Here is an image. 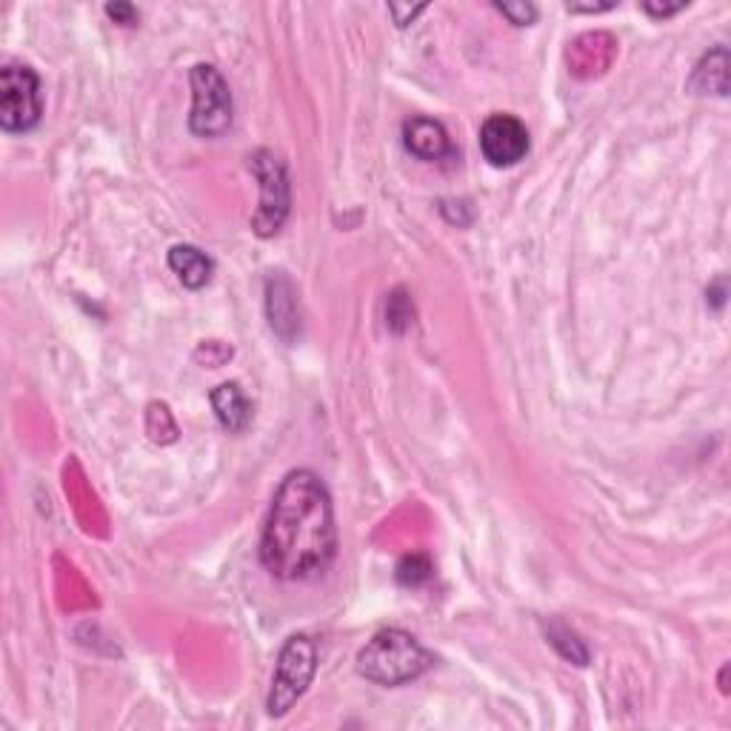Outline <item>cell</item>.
<instances>
[{"label":"cell","mask_w":731,"mask_h":731,"mask_svg":"<svg viewBox=\"0 0 731 731\" xmlns=\"http://www.w3.org/2000/svg\"><path fill=\"white\" fill-rule=\"evenodd\" d=\"M412 318H414V309L412 304H409L406 292L398 289L392 297H389L386 304V324L392 326L394 331H403L409 324H412Z\"/></svg>","instance_id":"2e32d148"},{"label":"cell","mask_w":731,"mask_h":731,"mask_svg":"<svg viewBox=\"0 0 731 731\" xmlns=\"http://www.w3.org/2000/svg\"><path fill=\"white\" fill-rule=\"evenodd\" d=\"M614 52V41L603 32H592V35H583L574 41V46L569 49V63H572V72L580 77H592L601 75L608 66Z\"/></svg>","instance_id":"30bf717a"},{"label":"cell","mask_w":731,"mask_h":731,"mask_svg":"<svg viewBox=\"0 0 731 731\" xmlns=\"http://www.w3.org/2000/svg\"><path fill=\"white\" fill-rule=\"evenodd\" d=\"M686 7V0H675V3H660V0H646L643 9L651 14V18H669V14L680 12Z\"/></svg>","instance_id":"d6986e66"},{"label":"cell","mask_w":731,"mask_h":731,"mask_svg":"<svg viewBox=\"0 0 731 731\" xmlns=\"http://www.w3.org/2000/svg\"><path fill=\"white\" fill-rule=\"evenodd\" d=\"M266 315H269L272 329L284 340L295 338L300 326V309H297V292L286 275L269 277L266 284Z\"/></svg>","instance_id":"9c48e42d"},{"label":"cell","mask_w":731,"mask_h":731,"mask_svg":"<svg viewBox=\"0 0 731 731\" xmlns=\"http://www.w3.org/2000/svg\"><path fill=\"white\" fill-rule=\"evenodd\" d=\"M612 7V0L608 3H569V12H606Z\"/></svg>","instance_id":"44dd1931"},{"label":"cell","mask_w":731,"mask_h":731,"mask_svg":"<svg viewBox=\"0 0 731 731\" xmlns=\"http://www.w3.org/2000/svg\"><path fill=\"white\" fill-rule=\"evenodd\" d=\"M315 671H318V643L309 635L289 637L277 657L269 700H266L272 718H284L286 711H292V706L306 695L315 680Z\"/></svg>","instance_id":"3957f363"},{"label":"cell","mask_w":731,"mask_h":731,"mask_svg":"<svg viewBox=\"0 0 731 731\" xmlns=\"http://www.w3.org/2000/svg\"><path fill=\"white\" fill-rule=\"evenodd\" d=\"M432 655L403 628H383L358 655V675L378 686L412 684L432 666Z\"/></svg>","instance_id":"7a4b0ae2"},{"label":"cell","mask_w":731,"mask_h":731,"mask_svg":"<svg viewBox=\"0 0 731 731\" xmlns=\"http://www.w3.org/2000/svg\"><path fill=\"white\" fill-rule=\"evenodd\" d=\"M169 269L178 275V280L187 289H203V286L212 280L214 263L206 252H201L198 246H189V243H180V246L169 248Z\"/></svg>","instance_id":"8fae6325"},{"label":"cell","mask_w":731,"mask_h":731,"mask_svg":"<svg viewBox=\"0 0 731 731\" xmlns=\"http://www.w3.org/2000/svg\"><path fill=\"white\" fill-rule=\"evenodd\" d=\"M432 578V560L426 554H406L398 563V580L403 586H423Z\"/></svg>","instance_id":"9a60e30c"},{"label":"cell","mask_w":731,"mask_h":731,"mask_svg":"<svg viewBox=\"0 0 731 731\" xmlns=\"http://www.w3.org/2000/svg\"><path fill=\"white\" fill-rule=\"evenodd\" d=\"M248 169L261 180V206L252 218V229H255V235L272 237L280 232V226L289 218L292 198L286 163L269 149H257L255 155H248Z\"/></svg>","instance_id":"5b68a950"},{"label":"cell","mask_w":731,"mask_h":731,"mask_svg":"<svg viewBox=\"0 0 731 731\" xmlns=\"http://www.w3.org/2000/svg\"><path fill=\"white\" fill-rule=\"evenodd\" d=\"M403 144L414 158L421 160H443L455 155L448 131L443 129L441 120L432 118H409L403 124Z\"/></svg>","instance_id":"ba28073f"},{"label":"cell","mask_w":731,"mask_h":731,"mask_svg":"<svg viewBox=\"0 0 731 731\" xmlns=\"http://www.w3.org/2000/svg\"><path fill=\"white\" fill-rule=\"evenodd\" d=\"M41 77L27 63H7L0 70V126L7 131H29L41 124Z\"/></svg>","instance_id":"8992f818"},{"label":"cell","mask_w":731,"mask_h":731,"mask_svg":"<svg viewBox=\"0 0 731 731\" xmlns=\"http://www.w3.org/2000/svg\"><path fill=\"white\" fill-rule=\"evenodd\" d=\"M212 406L214 414H218V421L226 432H243L252 421V406H248L246 394L237 383H223L212 392Z\"/></svg>","instance_id":"4fadbf2b"},{"label":"cell","mask_w":731,"mask_h":731,"mask_svg":"<svg viewBox=\"0 0 731 731\" xmlns=\"http://www.w3.org/2000/svg\"><path fill=\"white\" fill-rule=\"evenodd\" d=\"M495 9L500 14H506L515 27H531L534 18H538V9L531 7V3H495Z\"/></svg>","instance_id":"e0dca14e"},{"label":"cell","mask_w":731,"mask_h":731,"mask_svg":"<svg viewBox=\"0 0 731 731\" xmlns=\"http://www.w3.org/2000/svg\"><path fill=\"white\" fill-rule=\"evenodd\" d=\"M480 152L491 166H515L529 152V131L515 115H491L480 129Z\"/></svg>","instance_id":"52a82bcc"},{"label":"cell","mask_w":731,"mask_h":731,"mask_svg":"<svg viewBox=\"0 0 731 731\" xmlns=\"http://www.w3.org/2000/svg\"><path fill=\"white\" fill-rule=\"evenodd\" d=\"M192 81V115H189V129L198 138H221L232 126L235 104L232 92L223 75L212 63H198L189 75Z\"/></svg>","instance_id":"277c9868"},{"label":"cell","mask_w":731,"mask_h":731,"mask_svg":"<svg viewBox=\"0 0 731 731\" xmlns=\"http://www.w3.org/2000/svg\"><path fill=\"white\" fill-rule=\"evenodd\" d=\"M549 643H552L554 649L566 657V660L578 663V666H586L589 663V651L586 646H583V640L574 635L572 628L563 626V623H552V626H549Z\"/></svg>","instance_id":"5bb4252c"},{"label":"cell","mask_w":731,"mask_h":731,"mask_svg":"<svg viewBox=\"0 0 731 731\" xmlns=\"http://www.w3.org/2000/svg\"><path fill=\"white\" fill-rule=\"evenodd\" d=\"M423 3L421 7H398V3H392V7H389V12L394 14V23H398V27H409V23L414 21V18H417V14L423 12Z\"/></svg>","instance_id":"ffe728a7"},{"label":"cell","mask_w":731,"mask_h":731,"mask_svg":"<svg viewBox=\"0 0 731 731\" xmlns=\"http://www.w3.org/2000/svg\"><path fill=\"white\" fill-rule=\"evenodd\" d=\"M335 552L338 526L329 489L315 472H289L263 526L261 563L280 580H309L331 566Z\"/></svg>","instance_id":"6da1fadb"},{"label":"cell","mask_w":731,"mask_h":731,"mask_svg":"<svg viewBox=\"0 0 731 731\" xmlns=\"http://www.w3.org/2000/svg\"><path fill=\"white\" fill-rule=\"evenodd\" d=\"M106 14H109L115 23H120V27H135V23H138V9L131 7V3H109Z\"/></svg>","instance_id":"ac0fdd59"},{"label":"cell","mask_w":731,"mask_h":731,"mask_svg":"<svg viewBox=\"0 0 731 731\" xmlns=\"http://www.w3.org/2000/svg\"><path fill=\"white\" fill-rule=\"evenodd\" d=\"M689 89H695L697 95H729V49H711L709 55L697 63Z\"/></svg>","instance_id":"7c38bea8"}]
</instances>
